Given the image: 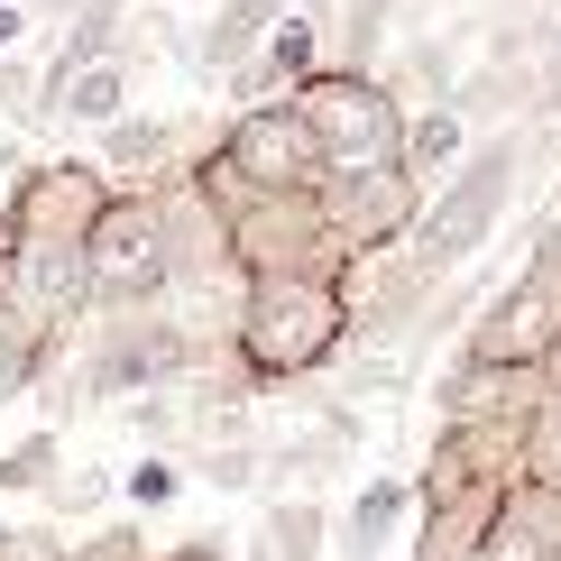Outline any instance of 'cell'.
I'll return each instance as SVG.
<instances>
[{
    "label": "cell",
    "mask_w": 561,
    "mask_h": 561,
    "mask_svg": "<svg viewBox=\"0 0 561 561\" xmlns=\"http://www.w3.org/2000/svg\"><path fill=\"white\" fill-rule=\"evenodd\" d=\"M341 332H350V304L313 267H259V286L240 295V359L259 378H304L313 359H332Z\"/></svg>",
    "instance_id": "obj_1"
},
{
    "label": "cell",
    "mask_w": 561,
    "mask_h": 561,
    "mask_svg": "<svg viewBox=\"0 0 561 561\" xmlns=\"http://www.w3.org/2000/svg\"><path fill=\"white\" fill-rule=\"evenodd\" d=\"M295 111L313 121L332 184H368V175H396V167H405V129H396V102H387L378 83H359V75H313Z\"/></svg>",
    "instance_id": "obj_2"
},
{
    "label": "cell",
    "mask_w": 561,
    "mask_h": 561,
    "mask_svg": "<svg viewBox=\"0 0 561 561\" xmlns=\"http://www.w3.org/2000/svg\"><path fill=\"white\" fill-rule=\"evenodd\" d=\"M506 184H516V157H506V148L470 157V175H460L451 194L433 203L424 240H414V267H424V276H442V267H460V259H470L488 230H497V213H506Z\"/></svg>",
    "instance_id": "obj_3"
},
{
    "label": "cell",
    "mask_w": 561,
    "mask_h": 561,
    "mask_svg": "<svg viewBox=\"0 0 561 561\" xmlns=\"http://www.w3.org/2000/svg\"><path fill=\"white\" fill-rule=\"evenodd\" d=\"M83 259H92V286H102V295H148V286H167V259H175L167 213L138 203V194H129V203H102Z\"/></svg>",
    "instance_id": "obj_4"
},
{
    "label": "cell",
    "mask_w": 561,
    "mask_h": 561,
    "mask_svg": "<svg viewBox=\"0 0 561 561\" xmlns=\"http://www.w3.org/2000/svg\"><path fill=\"white\" fill-rule=\"evenodd\" d=\"M230 167H240V184H259V194H313V184L332 175L304 111H249V121L230 129Z\"/></svg>",
    "instance_id": "obj_5"
},
{
    "label": "cell",
    "mask_w": 561,
    "mask_h": 561,
    "mask_svg": "<svg viewBox=\"0 0 561 561\" xmlns=\"http://www.w3.org/2000/svg\"><path fill=\"white\" fill-rule=\"evenodd\" d=\"M543 350H561V267H525L506 286V304L479 322L470 359L479 368H534Z\"/></svg>",
    "instance_id": "obj_6"
},
{
    "label": "cell",
    "mask_w": 561,
    "mask_h": 561,
    "mask_svg": "<svg viewBox=\"0 0 561 561\" xmlns=\"http://www.w3.org/2000/svg\"><path fill=\"white\" fill-rule=\"evenodd\" d=\"M405 516H414L405 488H396V479H368V488H359V506H350V561H378V552H387V534L405 525Z\"/></svg>",
    "instance_id": "obj_7"
},
{
    "label": "cell",
    "mask_w": 561,
    "mask_h": 561,
    "mask_svg": "<svg viewBox=\"0 0 561 561\" xmlns=\"http://www.w3.org/2000/svg\"><path fill=\"white\" fill-rule=\"evenodd\" d=\"M313 65H322V28L304 10H286V19H276V37H267V75L276 83H313Z\"/></svg>",
    "instance_id": "obj_8"
},
{
    "label": "cell",
    "mask_w": 561,
    "mask_h": 561,
    "mask_svg": "<svg viewBox=\"0 0 561 561\" xmlns=\"http://www.w3.org/2000/svg\"><path fill=\"white\" fill-rule=\"evenodd\" d=\"M267 552H276V561H322V516H313L304 497H286V506L267 516Z\"/></svg>",
    "instance_id": "obj_9"
},
{
    "label": "cell",
    "mask_w": 561,
    "mask_h": 561,
    "mask_svg": "<svg viewBox=\"0 0 561 561\" xmlns=\"http://www.w3.org/2000/svg\"><path fill=\"white\" fill-rule=\"evenodd\" d=\"M451 157H460V111H433V121L405 129V167H414V175H442Z\"/></svg>",
    "instance_id": "obj_10"
},
{
    "label": "cell",
    "mask_w": 561,
    "mask_h": 561,
    "mask_svg": "<svg viewBox=\"0 0 561 561\" xmlns=\"http://www.w3.org/2000/svg\"><path fill=\"white\" fill-rule=\"evenodd\" d=\"M65 111H75V121H121V65L75 75V83H65Z\"/></svg>",
    "instance_id": "obj_11"
},
{
    "label": "cell",
    "mask_w": 561,
    "mask_h": 561,
    "mask_svg": "<svg viewBox=\"0 0 561 561\" xmlns=\"http://www.w3.org/2000/svg\"><path fill=\"white\" fill-rule=\"evenodd\" d=\"M276 10H286V0H230V19H221V28H213V56H240V46L259 37V28H267Z\"/></svg>",
    "instance_id": "obj_12"
},
{
    "label": "cell",
    "mask_w": 561,
    "mask_h": 561,
    "mask_svg": "<svg viewBox=\"0 0 561 561\" xmlns=\"http://www.w3.org/2000/svg\"><path fill=\"white\" fill-rule=\"evenodd\" d=\"M46 479H56V442H19V451L10 460H0V488H46Z\"/></svg>",
    "instance_id": "obj_13"
},
{
    "label": "cell",
    "mask_w": 561,
    "mask_h": 561,
    "mask_svg": "<svg viewBox=\"0 0 561 561\" xmlns=\"http://www.w3.org/2000/svg\"><path fill=\"white\" fill-rule=\"evenodd\" d=\"M157 148H167L157 121H121V129H111V167H157Z\"/></svg>",
    "instance_id": "obj_14"
},
{
    "label": "cell",
    "mask_w": 561,
    "mask_h": 561,
    "mask_svg": "<svg viewBox=\"0 0 561 561\" xmlns=\"http://www.w3.org/2000/svg\"><path fill=\"white\" fill-rule=\"evenodd\" d=\"M129 506H175V470L167 460H138L129 470Z\"/></svg>",
    "instance_id": "obj_15"
},
{
    "label": "cell",
    "mask_w": 561,
    "mask_h": 561,
    "mask_svg": "<svg viewBox=\"0 0 561 561\" xmlns=\"http://www.w3.org/2000/svg\"><path fill=\"white\" fill-rule=\"evenodd\" d=\"M37 378V350H19V341H0V396H19Z\"/></svg>",
    "instance_id": "obj_16"
},
{
    "label": "cell",
    "mask_w": 561,
    "mask_h": 561,
    "mask_svg": "<svg viewBox=\"0 0 561 561\" xmlns=\"http://www.w3.org/2000/svg\"><path fill=\"white\" fill-rule=\"evenodd\" d=\"M75 561H148V552H138V534H102V552H75Z\"/></svg>",
    "instance_id": "obj_17"
},
{
    "label": "cell",
    "mask_w": 561,
    "mask_h": 561,
    "mask_svg": "<svg viewBox=\"0 0 561 561\" xmlns=\"http://www.w3.org/2000/svg\"><path fill=\"white\" fill-rule=\"evenodd\" d=\"M167 561H221V552H213V543H184V552H167Z\"/></svg>",
    "instance_id": "obj_18"
},
{
    "label": "cell",
    "mask_w": 561,
    "mask_h": 561,
    "mask_svg": "<svg viewBox=\"0 0 561 561\" xmlns=\"http://www.w3.org/2000/svg\"><path fill=\"white\" fill-rule=\"evenodd\" d=\"M10 37H19V10H0V46H10Z\"/></svg>",
    "instance_id": "obj_19"
},
{
    "label": "cell",
    "mask_w": 561,
    "mask_h": 561,
    "mask_svg": "<svg viewBox=\"0 0 561 561\" xmlns=\"http://www.w3.org/2000/svg\"><path fill=\"white\" fill-rule=\"evenodd\" d=\"M0 10H19V0H0Z\"/></svg>",
    "instance_id": "obj_20"
}]
</instances>
